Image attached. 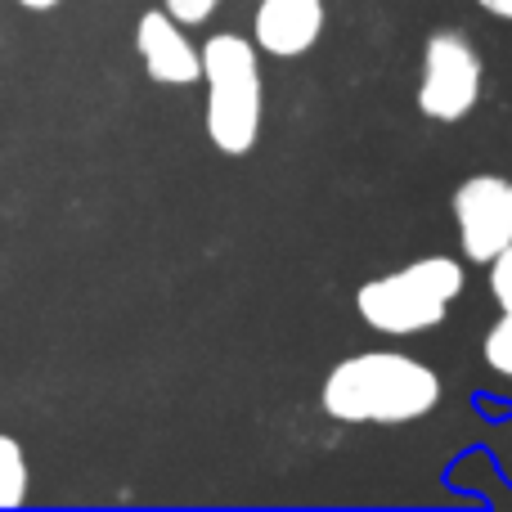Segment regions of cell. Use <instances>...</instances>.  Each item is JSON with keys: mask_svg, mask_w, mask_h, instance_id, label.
Returning <instances> with one entry per match:
<instances>
[{"mask_svg": "<svg viewBox=\"0 0 512 512\" xmlns=\"http://www.w3.org/2000/svg\"><path fill=\"white\" fill-rule=\"evenodd\" d=\"M23 9H32V14H50V9H59L63 0H18Z\"/></svg>", "mask_w": 512, "mask_h": 512, "instance_id": "13", "label": "cell"}, {"mask_svg": "<svg viewBox=\"0 0 512 512\" xmlns=\"http://www.w3.org/2000/svg\"><path fill=\"white\" fill-rule=\"evenodd\" d=\"M203 86H207V140L225 158H248L261 140L265 81L261 50L243 32H212L203 41Z\"/></svg>", "mask_w": 512, "mask_h": 512, "instance_id": "3", "label": "cell"}, {"mask_svg": "<svg viewBox=\"0 0 512 512\" xmlns=\"http://www.w3.org/2000/svg\"><path fill=\"white\" fill-rule=\"evenodd\" d=\"M135 50L158 86H198L203 81V45H194L189 27L167 9H149L135 23Z\"/></svg>", "mask_w": 512, "mask_h": 512, "instance_id": "6", "label": "cell"}, {"mask_svg": "<svg viewBox=\"0 0 512 512\" xmlns=\"http://www.w3.org/2000/svg\"><path fill=\"white\" fill-rule=\"evenodd\" d=\"M328 23V0H256L252 41L270 59H301L319 45Z\"/></svg>", "mask_w": 512, "mask_h": 512, "instance_id": "7", "label": "cell"}, {"mask_svg": "<svg viewBox=\"0 0 512 512\" xmlns=\"http://www.w3.org/2000/svg\"><path fill=\"white\" fill-rule=\"evenodd\" d=\"M481 9H486L490 18H504V23H512V0H477Z\"/></svg>", "mask_w": 512, "mask_h": 512, "instance_id": "12", "label": "cell"}, {"mask_svg": "<svg viewBox=\"0 0 512 512\" xmlns=\"http://www.w3.org/2000/svg\"><path fill=\"white\" fill-rule=\"evenodd\" d=\"M27 504V454L9 432H0V512Z\"/></svg>", "mask_w": 512, "mask_h": 512, "instance_id": "8", "label": "cell"}, {"mask_svg": "<svg viewBox=\"0 0 512 512\" xmlns=\"http://www.w3.org/2000/svg\"><path fill=\"white\" fill-rule=\"evenodd\" d=\"M162 9H167L171 18H180L185 27H203L207 18L221 9V0H162Z\"/></svg>", "mask_w": 512, "mask_h": 512, "instance_id": "11", "label": "cell"}, {"mask_svg": "<svg viewBox=\"0 0 512 512\" xmlns=\"http://www.w3.org/2000/svg\"><path fill=\"white\" fill-rule=\"evenodd\" d=\"M454 230H459V252L472 265H490L512 243V198L508 180L495 171L468 176L450 198Z\"/></svg>", "mask_w": 512, "mask_h": 512, "instance_id": "5", "label": "cell"}, {"mask_svg": "<svg viewBox=\"0 0 512 512\" xmlns=\"http://www.w3.org/2000/svg\"><path fill=\"white\" fill-rule=\"evenodd\" d=\"M486 283H490V297H495V306L504 310V315H512V243L486 265Z\"/></svg>", "mask_w": 512, "mask_h": 512, "instance_id": "10", "label": "cell"}, {"mask_svg": "<svg viewBox=\"0 0 512 512\" xmlns=\"http://www.w3.org/2000/svg\"><path fill=\"white\" fill-rule=\"evenodd\" d=\"M508 198H512V180H508Z\"/></svg>", "mask_w": 512, "mask_h": 512, "instance_id": "14", "label": "cell"}, {"mask_svg": "<svg viewBox=\"0 0 512 512\" xmlns=\"http://www.w3.org/2000/svg\"><path fill=\"white\" fill-rule=\"evenodd\" d=\"M441 405V373L409 351H360L328 369L319 409L351 427H405Z\"/></svg>", "mask_w": 512, "mask_h": 512, "instance_id": "1", "label": "cell"}, {"mask_svg": "<svg viewBox=\"0 0 512 512\" xmlns=\"http://www.w3.org/2000/svg\"><path fill=\"white\" fill-rule=\"evenodd\" d=\"M481 360H486L490 373L512 378V315H504V310H499V319L481 337Z\"/></svg>", "mask_w": 512, "mask_h": 512, "instance_id": "9", "label": "cell"}, {"mask_svg": "<svg viewBox=\"0 0 512 512\" xmlns=\"http://www.w3.org/2000/svg\"><path fill=\"white\" fill-rule=\"evenodd\" d=\"M463 288H468V270H463L459 256L432 252L391 274L360 283L355 310H360V319L373 333L405 342V337H423L436 324H445V315L463 297Z\"/></svg>", "mask_w": 512, "mask_h": 512, "instance_id": "2", "label": "cell"}, {"mask_svg": "<svg viewBox=\"0 0 512 512\" xmlns=\"http://www.w3.org/2000/svg\"><path fill=\"white\" fill-rule=\"evenodd\" d=\"M486 90V59L477 41L463 27H436L423 45V68H418V108L432 122H463L481 104Z\"/></svg>", "mask_w": 512, "mask_h": 512, "instance_id": "4", "label": "cell"}]
</instances>
